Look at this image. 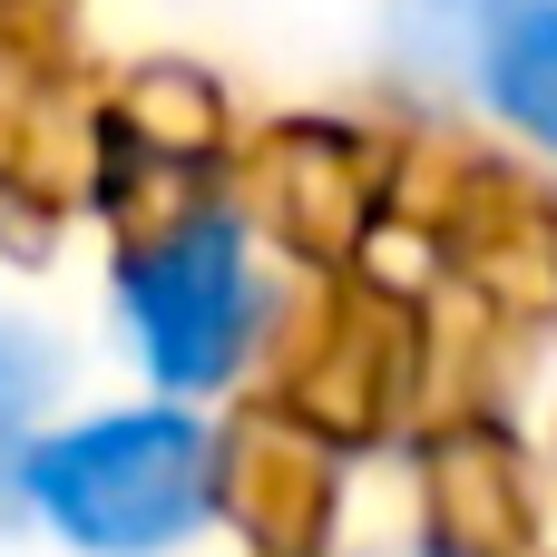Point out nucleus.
Wrapping results in <instances>:
<instances>
[{
    "label": "nucleus",
    "instance_id": "nucleus-3",
    "mask_svg": "<svg viewBox=\"0 0 557 557\" xmlns=\"http://www.w3.org/2000/svg\"><path fill=\"white\" fill-rule=\"evenodd\" d=\"M392 59L557 147V0H392Z\"/></svg>",
    "mask_w": 557,
    "mask_h": 557
},
{
    "label": "nucleus",
    "instance_id": "nucleus-2",
    "mask_svg": "<svg viewBox=\"0 0 557 557\" xmlns=\"http://www.w3.org/2000/svg\"><path fill=\"white\" fill-rule=\"evenodd\" d=\"M117 313H127L137 362L176 401L186 392H225L245 372L255 333H264V284H255L245 225L235 215H186L157 245H137L127 274H117Z\"/></svg>",
    "mask_w": 557,
    "mask_h": 557
},
{
    "label": "nucleus",
    "instance_id": "nucleus-4",
    "mask_svg": "<svg viewBox=\"0 0 557 557\" xmlns=\"http://www.w3.org/2000/svg\"><path fill=\"white\" fill-rule=\"evenodd\" d=\"M49 382H59V352H49L29 323H0V529L29 519V460H39V441H49V431H29V421H39V401H49Z\"/></svg>",
    "mask_w": 557,
    "mask_h": 557
},
{
    "label": "nucleus",
    "instance_id": "nucleus-1",
    "mask_svg": "<svg viewBox=\"0 0 557 557\" xmlns=\"http://www.w3.org/2000/svg\"><path fill=\"white\" fill-rule=\"evenodd\" d=\"M29 519L88 557H166L215 519V431L186 401L98 411L39 441Z\"/></svg>",
    "mask_w": 557,
    "mask_h": 557
}]
</instances>
